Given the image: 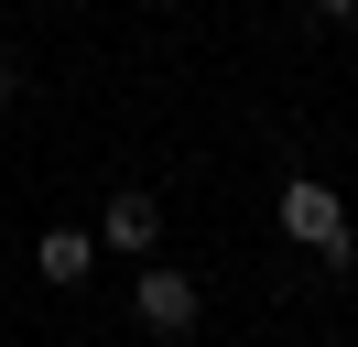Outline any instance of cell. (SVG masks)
Here are the masks:
<instances>
[{
	"instance_id": "obj_4",
	"label": "cell",
	"mask_w": 358,
	"mask_h": 347,
	"mask_svg": "<svg viewBox=\"0 0 358 347\" xmlns=\"http://www.w3.org/2000/svg\"><path fill=\"white\" fill-rule=\"evenodd\" d=\"M109 250H163V206H152L141 185L109 195Z\"/></svg>"
},
{
	"instance_id": "obj_5",
	"label": "cell",
	"mask_w": 358,
	"mask_h": 347,
	"mask_svg": "<svg viewBox=\"0 0 358 347\" xmlns=\"http://www.w3.org/2000/svg\"><path fill=\"white\" fill-rule=\"evenodd\" d=\"M304 11H326V22H348V11H358V0H304Z\"/></svg>"
},
{
	"instance_id": "obj_3",
	"label": "cell",
	"mask_w": 358,
	"mask_h": 347,
	"mask_svg": "<svg viewBox=\"0 0 358 347\" xmlns=\"http://www.w3.org/2000/svg\"><path fill=\"white\" fill-rule=\"evenodd\" d=\"M87 260H98L87 228H44V239H33V271H44L55 293H76V282H87Z\"/></svg>"
},
{
	"instance_id": "obj_6",
	"label": "cell",
	"mask_w": 358,
	"mask_h": 347,
	"mask_svg": "<svg viewBox=\"0 0 358 347\" xmlns=\"http://www.w3.org/2000/svg\"><path fill=\"white\" fill-rule=\"evenodd\" d=\"M0 108H11V65H0Z\"/></svg>"
},
{
	"instance_id": "obj_1",
	"label": "cell",
	"mask_w": 358,
	"mask_h": 347,
	"mask_svg": "<svg viewBox=\"0 0 358 347\" xmlns=\"http://www.w3.org/2000/svg\"><path fill=\"white\" fill-rule=\"evenodd\" d=\"M131 304H141V325H152V337H196V315H206V293H196V271H174V260H141V282H131Z\"/></svg>"
},
{
	"instance_id": "obj_2",
	"label": "cell",
	"mask_w": 358,
	"mask_h": 347,
	"mask_svg": "<svg viewBox=\"0 0 358 347\" xmlns=\"http://www.w3.org/2000/svg\"><path fill=\"white\" fill-rule=\"evenodd\" d=\"M282 239H304V250L348 260V206H336V185H315V174H293V185H282Z\"/></svg>"
}]
</instances>
